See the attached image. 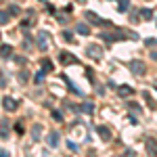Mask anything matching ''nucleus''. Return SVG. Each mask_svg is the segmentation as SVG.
Masks as SVG:
<instances>
[{
    "label": "nucleus",
    "mask_w": 157,
    "mask_h": 157,
    "mask_svg": "<svg viewBox=\"0 0 157 157\" xmlns=\"http://www.w3.org/2000/svg\"><path fill=\"white\" fill-rule=\"evenodd\" d=\"M4 23H9V15L6 13H0V25H4Z\"/></svg>",
    "instance_id": "39448f33"
},
{
    "label": "nucleus",
    "mask_w": 157,
    "mask_h": 157,
    "mask_svg": "<svg viewBox=\"0 0 157 157\" xmlns=\"http://www.w3.org/2000/svg\"><path fill=\"white\" fill-rule=\"evenodd\" d=\"M48 143H50L52 147L57 145V134H50V136H48Z\"/></svg>",
    "instance_id": "423d86ee"
},
{
    "label": "nucleus",
    "mask_w": 157,
    "mask_h": 157,
    "mask_svg": "<svg viewBox=\"0 0 157 157\" xmlns=\"http://www.w3.org/2000/svg\"><path fill=\"white\" fill-rule=\"evenodd\" d=\"M78 32H80V34H88V27H86V25H78Z\"/></svg>",
    "instance_id": "0eeeda50"
},
{
    "label": "nucleus",
    "mask_w": 157,
    "mask_h": 157,
    "mask_svg": "<svg viewBox=\"0 0 157 157\" xmlns=\"http://www.w3.org/2000/svg\"><path fill=\"white\" fill-rule=\"evenodd\" d=\"M2 107L6 109V111H15V107H17V105H15V101H13L11 97H6L4 101H2Z\"/></svg>",
    "instance_id": "f257e3e1"
},
{
    "label": "nucleus",
    "mask_w": 157,
    "mask_h": 157,
    "mask_svg": "<svg viewBox=\"0 0 157 157\" xmlns=\"http://www.w3.org/2000/svg\"><path fill=\"white\" fill-rule=\"evenodd\" d=\"M61 61H63V63H71V57H69V52H61Z\"/></svg>",
    "instance_id": "20e7f679"
},
{
    "label": "nucleus",
    "mask_w": 157,
    "mask_h": 157,
    "mask_svg": "<svg viewBox=\"0 0 157 157\" xmlns=\"http://www.w3.org/2000/svg\"><path fill=\"white\" fill-rule=\"evenodd\" d=\"M0 136H2V138H6V136H9V121H6V120H2V126H0Z\"/></svg>",
    "instance_id": "f03ea898"
},
{
    "label": "nucleus",
    "mask_w": 157,
    "mask_h": 157,
    "mask_svg": "<svg viewBox=\"0 0 157 157\" xmlns=\"http://www.w3.org/2000/svg\"><path fill=\"white\" fill-rule=\"evenodd\" d=\"M11 52H13V48L9 44H2V46H0V55H2V57H11Z\"/></svg>",
    "instance_id": "7ed1b4c3"
}]
</instances>
